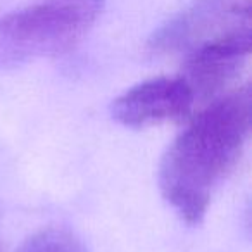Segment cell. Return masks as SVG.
Instances as JSON below:
<instances>
[{"label":"cell","mask_w":252,"mask_h":252,"mask_svg":"<svg viewBox=\"0 0 252 252\" xmlns=\"http://www.w3.org/2000/svg\"><path fill=\"white\" fill-rule=\"evenodd\" d=\"M251 88L211 100L162 156L159 187L185 223L199 224L213 193L233 171L251 135Z\"/></svg>","instance_id":"obj_1"},{"label":"cell","mask_w":252,"mask_h":252,"mask_svg":"<svg viewBox=\"0 0 252 252\" xmlns=\"http://www.w3.org/2000/svg\"><path fill=\"white\" fill-rule=\"evenodd\" d=\"M105 0H35L0 18V71L69 52L92 30Z\"/></svg>","instance_id":"obj_2"},{"label":"cell","mask_w":252,"mask_h":252,"mask_svg":"<svg viewBox=\"0 0 252 252\" xmlns=\"http://www.w3.org/2000/svg\"><path fill=\"white\" fill-rule=\"evenodd\" d=\"M251 54L249 28H233L221 32L202 42L189 57L183 80L197 100L209 102L221 97L224 88L244 69Z\"/></svg>","instance_id":"obj_3"},{"label":"cell","mask_w":252,"mask_h":252,"mask_svg":"<svg viewBox=\"0 0 252 252\" xmlns=\"http://www.w3.org/2000/svg\"><path fill=\"white\" fill-rule=\"evenodd\" d=\"M195 97L183 78H154L135 85L112 102V118L128 128H149L182 121Z\"/></svg>","instance_id":"obj_4"},{"label":"cell","mask_w":252,"mask_h":252,"mask_svg":"<svg viewBox=\"0 0 252 252\" xmlns=\"http://www.w3.org/2000/svg\"><path fill=\"white\" fill-rule=\"evenodd\" d=\"M16 252H88L85 244L66 228H47L32 235Z\"/></svg>","instance_id":"obj_5"}]
</instances>
